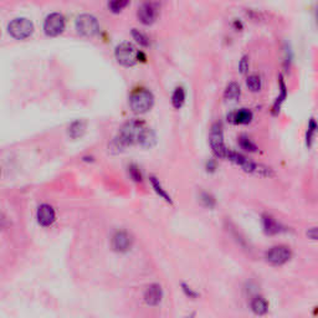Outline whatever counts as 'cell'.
I'll list each match as a JSON object with an SVG mask.
<instances>
[{
    "instance_id": "obj_1",
    "label": "cell",
    "mask_w": 318,
    "mask_h": 318,
    "mask_svg": "<svg viewBox=\"0 0 318 318\" xmlns=\"http://www.w3.org/2000/svg\"><path fill=\"white\" fill-rule=\"evenodd\" d=\"M155 142L157 137L152 128H149L143 121L132 120L121 127L117 136L111 142V149L120 152L133 144H138L143 148H151L154 146Z\"/></svg>"
},
{
    "instance_id": "obj_2",
    "label": "cell",
    "mask_w": 318,
    "mask_h": 318,
    "mask_svg": "<svg viewBox=\"0 0 318 318\" xmlns=\"http://www.w3.org/2000/svg\"><path fill=\"white\" fill-rule=\"evenodd\" d=\"M225 159H229L230 162L239 166L241 169L244 170V172L249 173V174L258 175V177H273V170L271 169L270 167L264 166V164H257L255 163V162L250 161L245 155H242L239 152H235V151H230L229 149Z\"/></svg>"
},
{
    "instance_id": "obj_3",
    "label": "cell",
    "mask_w": 318,
    "mask_h": 318,
    "mask_svg": "<svg viewBox=\"0 0 318 318\" xmlns=\"http://www.w3.org/2000/svg\"><path fill=\"white\" fill-rule=\"evenodd\" d=\"M115 58L122 66L133 67L139 61H142V59L144 60L146 56L143 55V52L137 50V47L131 43H121L120 45L116 46Z\"/></svg>"
},
{
    "instance_id": "obj_4",
    "label": "cell",
    "mask_w": 318,
    "mask_h": 318,
    "mask_svg": "<svg viewBox=\"0 0 318 318\" xmlns=\"http://www.w3.org/2000/svg\"><path fill=\"white\" fill-rule=\"evenodd\" d=\"M154 105V96L149 90L141 89L135 91L129 97V106L135 113L143 115L151 111Z\"/></svg>"
},
{
    "instance_id": "obj_5",
    "label": "cell",
    "mask_w": 318,
    "mask_h": 318,
    "mask_svg": "<svg viewBox=\"0 0 318 318\" xmlns=\"http://www.w3.org/2000/svg\"><path fill=\"white\" fill-rule=\"evenodd\" d=\"M34 24L28 17H15L8 24V32L15 40H26L34 34Z\"/></svg>"
},
{
    "instance_id": "obj_6",
    "label": "cell",
    "mask_w": 318,
    "mask_h": 318,
    "mask_svg": "<svg viewBox=\"0 0 318 318\" xmlns=\"http://www.w3.org/2000/svg\"><path fill=\"white\" fill-rule=\"evenodd\" d=\"M209 143H210V148H212L215 157L223 158V159L227 158V153L229 149H227V146H225L223 124H221L220 122H215V123L212 126V128H210Z\"/></svg>"
},
{
    "instance_id": "obj_7",
    "label": "cell",
    "mask_w": 318,
    "mask_h": 318,
    "mask_svg": "<svg viewBox=\"0 0 318 318\" xmlns=\"http://www.w3.org/2000/svg\"><path fill=\"white\" fill-rule=\"evenodd\" d=\"M75 29L81 36L93 37L100 32V24L91 14H81L75 20Z\"/></svg>"
},
{
    "instance_id": "obj_8",
    "label": "cell",
    "mask_w": 318,
    "mask_h": 318,
    "mask_svg": "<svg viewBox=\"0 0 318 318\" xmlns=\"http://www.w3.org/2000/svg\"><path fill=\"white\" fill-rule=\"evenodd\" d=\"M158 16H159V4L154 0H146L137 10L138 20L146 26L153 25L157 21Z\"/></svg>"
},
{
    "instance_id": "obj_9",
    "label": "cell",
    "mask_w": 318,
    "mask_h": 318,
    "mask_svg": "<svg viewBox=\"0 0 318 318\" xmlns=\"http://www.w3.org/2000/svg\"><path fill=\"white\" fill-rule=\"evenodd\" d=\"M66 28V19L60 13H51L45 17L43 29L47 36L56 37L62 34Z\"/></svg>"
},
{
    "instance_id": "obj_10",
    "label": "cell",
    "mask_w": 318,
    "mask_h": 318,
    "mask_svg": "<svg viewBox=\"0 0 318 318\" xmlns=\"http://www.w3.org/2000/svg\"><path fill=\"white\" fill-rule=\"evenodd\" d=\"M291 257H292V251L289 250V247L284 246V245L271 247L265 255L267 262L273 266H282L287 264Z\"/></svg>"
},
{
    "instance_id": "obj_11",
    "label": "cell",
    "mask_w": 318,
    "mask_h": 318,
    "mask_svg": "<svg viewBox=\"0 0 318 318\" xmlns=\"http://www.w3.org/2000/svg\"><path fill=\"white\" fill-rule=\"evenodd\" d=\"M287 96H288V89H287L286 81H285L284 75H280L278 76V96L276 97V100L273 101V108H271V113L273 116H277L281 111L282 106L286 102Z\"/></svg>"
},
{
    "instance_id": "obj_12",
    "label": "cell",
    "mask_w": 318,
    "mask_h": 318,
    "mask_svg": "<svg viewBox=\"0 0 318 318\" xmlns=\"http://www.w3.org/2000/svg\"><path fill=\"white\" fill-rule=\"evenodd\" d=\"M37 223L40 224L41 227H51L52 224L56 220V212H55L54 208L49 204H41L36 212Z\"/></svg>"
},
{
    "instance_id": "obj_13",
    "label": "cell",
    "mask_w": 318,
    "mask_h": 318,
    "mask_svg": "<svg viewBox=\"0 0 318 318\" xmlns=\"http://www.w3.org/2000/svg\"><path fill=\"white\" fill-rule=\"evenodd\" d=\"M132 238L126 231H117L112 238V247L118 252L128 251L132 247Z\"/></svg>"
},
{
    "instance_id": "obj_14",
    "label": "cell",
    "mask_w": 318,
    "mask_h": 318,
    "mask_svg": "<svg viewBox=\"0 0 318 318\" xmlns=\"http://www.w3.org/2000/svg\"><path fill=\"white\" fill-rule=\"evenodd\" d=\"M227 120L236 126H246V124L251 123L254 120V113L249 108H240L235 112H231L227 116Z\"/></svg>"
},
{
    "instance_id": "obj_15",
    "label": "cell",
    "mask_w": 318,
    "mask_h": 318,
    "mask_svg": "<svg viewBox=\"0 0 318 318\" xmlns=\"http://www.w3.org/2000/svg\"><path fill=\"white\" fill-rule=\"evenodd\" d=\"M163 298V289L158 284L149 285L144 291V301L148 306H158Z\"/></svg>"
},
{
    "instance_id": "obj_16",
    "label": "cell",
    "mask_w": 318,
    "mask_h": 318,
    "mask_svg": "<svg viewBox=\"0 0 318 318\" xmlns=\"http://www.w3.org/2000/svg\"><path fill=\"white\" fill-rule=\"evenodd\" d=\"M262 225H264V231L267 235H277L280 232L285 231L284 227L271 215H262Z\"/></svg>"
},
{
    "instance_id": "obj_17",
    "label": "cell",
    "mask_w": 318,
    "mask_h": 318,
    "mask_svg": "<svg viewBox=\"0 0 318 318\" xmlns=\"http://www.w3.org/2000/svg\"><path fill=\"white\" fill-rule=\"evenodd\" d=\"M241 97V87L238 82H230L224 90V100L229 102H236Z\"/></svg>"
},
{
    "instance_id": "obj_18",
    "label": "cell",
    "mask_w": 318,
    "mask_h": 318,
    "mask_svg": "<svg viewBox=\"0 0 318 318\" xmlns=\"http://www.w3.org/2000/svg\"><path fill=\"white\" fill-rule=\"evenodd\" d=\"M317 133H318V122L315 117H311L310 120H308V124H307V131H306V147L308 149L312 148Z\"/></svg>"
},
{
    "instance_id": "obj_19",
    "label": "cell",
    "mask_w": 318,
    "mask_h": 318,
    "mask_svg": "<svg viewBox=\"0 0 318 318\" xmlns=\"http://www.w3.org/2000/svg\"><path fill=\"white\" fill-rule=\"evenodd\" d=\"M86 127L87 123L85 121L77 120L72 122L69 127V136L72 138V139H77V138L82 137L86 132Z\"/></svg>"
},
{
    "instance_id": "obj_20",
    "label": "cell",
    "mask_w": 318,
    "mask_h": 318,
    "mask_svg": "<svg viewBox=\"0 0 318 318\" xmlns=\"http://www.w3.org/2000/svg\"><path fill=\"white\" fill-rule=\"evenodd\" d=\"M250 306H251L252 312L257 316L266 315L267 311H269V303H267L266 300H265L264 297H261V296H257V297L254 298Z\"/></svg>"
},
{
    "instance_id": "obj_21",
    "label": "cell",
    "mask_w": 318,
    "mask_h": 318,
    "mask_svg": "<svg viewBox=\"0 0 318 318\" xmlns=\"http://www.w3.org/2000/svg\"><path fill=\"white\" fill-rule=\"evenodd\" d=\"M186 100V92L183 86L175 87L172 93V105L175 109H181Z\"/></svg>"
},
{
    "instance_id": "obj_22",
    "label": "cell",
    "mask_w": 318,
    "mask_h": 318,
    "mask_svg": "<svg viewBox=\"0 0 318 318\" xmlns=\"http://www.w3.org/2000/svg\"><path fill=\"white\" fill-rule=\"evenodd\" d=\"M149 182H151V184H152L154 192L157 193L158 195H159V198H162L164 201H167V203L173 204V200H172V198H170V195L168 194V193H167V190L164 189L163 186H162L159 179H157L155 177H151V178H149Z\"/></svg>"
},
{
    "instance_id": "obj_23",
    "label": "cell",
    "mask_w": 318,
    "mask_h": 318,
    "mask_svg": "<svg viewBox=\"0 0 318 318\" xmlns=\"http://www.w3.org/2000/svg\"><path fill=\"white\" fill-rule=\"evenodd\" d=\"M246 86L249 89V91L254 92V93H257L262 89V80L258 75H249L246 77Z\"/></svg>"
},
{
    "instance_id": "obj_24",
    "label": "cell",
    "mask_w": 318,
    "mask_h": 318,
    "mask_svg": "<svg viewBox=\"0 0 318 318\" xmlns=\"http://www.w3.org/2000/svg\"><path fill=\"white\" fill-rule=\"evenodd\" d=\"M238 143H239V146H240V148L244 149L245 152L255 153L258 151L257 146H256V144L254 143V142H252L251 139H250V138L245 135L240 136V137L238 138Z\"/></svg>"
},
{
    "instance_id": "obj_25",
    "label": "cell",
    "mask_w": 318,
    "mask_h": 318,
    "mask_svg": "<svg viewBox=\"0 0 318 318\" xmlns=\"http://www.w3.org/2000/svg\"><path fill=\"white\" fill-rule=\"evenodd\" d=\"M129 5V0H108L109 12L113 14H120Z\"/></svg>"
},
{
    "instance_id": "obj_26",
    "label": "cell",
    "mask_w": 318,
    "mask_h": 318,
    "mask_svg": "<svg viewBox=\"0 0 318 318\" xmlns=\"http://www.w3.org/2000/svg\"><path fill=\"white\" fill-rule=\"evenodd\" d=\"M132 37L139 46H142V47H149V39L144 32L139 31L138 29H132Z\"/></svg>"
},
{
    "instance_id": "obj_27",
    "label": "cell",
    "mask_w": 318,
    "mask_h": 318,
    "mask_svg": "<svg viewBox=\"0 0 318 318\" xmlns=\"http://www.w3.org/2000/svg\"><path fill=\"white\" fill-rule=\"evenodd\" d=\"M250 69V59L247 55H244L239 61V71L241 75H246Z\"/></svg>"
},
{
    "instance_id": "obj_28",
    "label": "cell",
    "mask_w": 318,
    "mask_h": 318,
    "mask_svg": "<svg viewBox=\"0 0 318 318\" xmlns=\"http://www.w3.org/2000/svg\"><path fill=\"white\" fill-rule=\"evenodd\" d=\"M201 203L207 208H214L215 207V199L212 195L208 194V193H203L201 194Z\"/></svg>"
},
{
    "instance_id": "obj_29",
    "label": "cell",
    "mask_w": 318,
    "mask_h": 318,
    "mask_svg": "<svg viewBox=\"0 0 318 318\" xmlns=\"http://www.w3.org/2000/svg\"><path fill=\"white\" fill-rule=\"evenodd\" d=\"M129 173H131V177H132L136 182H142V174L141 172H139V169H138V167H129Z\"/></svg>"
},
{
    "instance_id": "obj_30",
    "label": "cell",
    "mask_w": 318,
    "mask_h": 318,
    "mask_svg": "<svg viewBox=\"0 0 318 318\" xmlns=\"http://www.w3.org/2000/svg\"><path fill=\"white\" fill-rule=\"evenodd\" d=\"M306 235H307V238L311 239V240L318 241V227H311V229L307 230Z\"/></svg>"
},
{
    "instance_id": "obj_31",
    "label": "cell",
    "mask_w": 318,
    "mask_h": 318,
    "mask_svg": "<svg viewBox=\"0 0 318 318\" xmlns=\"http://www.w3.org/2000/svg\"><path fill=\"white\" fill-rule=\"evenodd\" d=\"M182 288H183L184 293H185V295L188 296V297H189V298H197V297H198V293L195 292V291H193V289L190 288V287L188 286V285L182 284Z\"/></svg>"
},
{
    "instance_id": "obj_32",
    "label": "cell",
    "mask_w": 318,
    "mask_h": 318,
    "mask_svg": "<svg viewBox=\"0 0 318 318\" xmlns=\"http://www.w3.org/2000/svg\"><path fill=\"white\" fill-rule=\"evenodd\" d=\"M215 169H216V163H215V161H209L207 163V170L208 172L212 173L215 172Z\"/></svg>"
}]
</instances>
